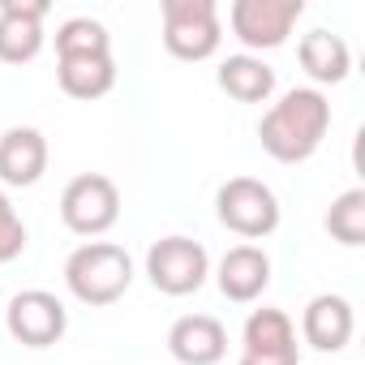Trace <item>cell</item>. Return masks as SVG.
<instances>
[{
	"label": "cell",
	"mask_w": 365,
	"mask_h": 365,
	"mask_svg": "<svg viewBox=\"0 0 365 365\" xmlns=\"http://www.w3.org/2000/svg\"><path fill=\"white\" fill-rule=\"evenodd\" d=\"M168 352L180 365H220L228 352V331L211 314H185L168 331Z\"/></svg>",
	"instance_id": "12"
},
{
	"label": "cell",
	"mask_w": 365,
	"mask_h": 365,
	"mask_svg": "<svg viewBox=\"0 0 365 365\" xmlns=\"http://www.w3.org/2000/svg\"><path fill=\"white\" fill-rule=\"evenodd\" d=\"M22 250H26V224H22V215L14 211L9 194L0 190V262H14Z\"/></svg>",
	"instance_id": "20"
},
{
	"label": "cell",
	"mask_w": 365,
	"mask_h": 365,
	"mask_svg": "<svg viewBox=\"0 0 365 365\" xmlns=\"http://www.w3.org/2000/svg\"><path fill=\"white\" fill-rule=\"evenodd\" d=\"M301 14H305V0H237L228 9V26L254 56V52L279 48L301 22Z\"/></svg>",
	"instance_id": "7"
},
{
	"label": "cell",
	"mask_w": 365,
	"mask_h": 365,
	"mask_svg": "<svg viewBox=\"0 0 365 365\" xmlns=\"http://www.w3.org/2000/svg\"><path fill=\"white\" fill-rule=\"evenodd\" d=\"M146 275L163 297H190L207 284L211 258L190 237H163L146 250Z\"/></svg>",
	"instance_id": "6"
},
{
	"label": "cell",
	"mask_w": 365,
	"mask_h": 365,
	"mask_svg": "<svg viewBox=\"0 0 365 365\" xmlns=\"http://www.w3.org/2000/svg\"><path fill=\"white\" fill-rule=\"evenodd\" d=\"M112 52V35L95 18H69L56 26V56H95Z\"/></svg>",
	"instance_id": "18"
},
{
	"label": "cell",
	"mask_w": 365,
	"mask_h": 365,
	"mask_svg": "<svg viewBox=\"0 0 365 365\" xmlns=\"http://www.w3.org/2000/svg\"><path fill=\"white\" fill-rule=\"evenodd\" d=\"M48 0H0V61L26 65L43 52Z\"/></svg>",
	"instance_id": "10"
},
{
	"label": "cell",
	"mask_w": 365,
	"mask_h": 365,
	"mask_svg": "<svg viewBox=\"0 0 365 365\" xmlns=\"http://www.w3.org/2000/svg\"><path fill=\"white\" fill-rule=\"evenodd\" d=\"M331 129V99L318 86H292L258 120V142L279 163H305Z\"/></svg>",
	"instance_id": "1"
},
{
	"label": "cell",
	"mask_w": 365,
	"mask_h": 365,
	"mask_svg": "<svg viewBox=\"0 0 365 365\" xmlns=\"http://www.w3.org/2000/svg\"><path fill=\"white\" fill-rule=\"evenodd\" d=\"M215 215L228 232L245 241H262L279 228V198L258 176H232L215 194Z\"/></svg>",
	"instance_id": "3"
},
{
	"label": "cell",
	"mask_w": 365,
	"mask_h": 365,
	"mask_svg": "<svg viewBox=\"0 0 365 365\" xmlns=\"http://www.w3.org/2000/svg\"><path fill=\"white\" fill-rule=\"evenodd\" d=\"M56 82L69 99H99L116 86V65L112 52H95V56H61L56 61Z\"/></svg>",
	"instance_id": "17"
},
{
	"label": "cell",
	"mask_w": 365,
	"mask_h": 365,
	"mask_svg": "<svg viewBox=\"0 0 365 365\" xmlns=\"http://www.w3.org/2000/svg\"><path fill=\"white\" fill-rule=\"evenodd\" d=\"M215 279H220V292L228 301L250 305V301H258L271 288V258L258 245H232L220 258V275Z\"/></svg>",
	"instance_id": "13"
},
{
	"label": "cell",
	"mask_w": 365,
	"mask_h": 365,
	"mask_svg": "<svg viewBox=\"0 0 365 365\" xmlns=\"http://www.w3.org/2000/svg\"><path fill=\"white\" fill-rule=\"evenodd\" d=\"M237 365H301L297 327L284 309H254L241 331V361Z\"/></svg>",
	"instance_id": "9"
},
{
	"label": "cell",
	"mask_w": 365,
	"mask_h": 365,
	"mask_svg": "<svg viewBox=\"0 0 365 365\" xmlns=\"http://www.w3.org/2000/svg\"><path fill=\"white\" fill-rule=\"evenodd\" d=\"M220 91L232 95L237 103H267L275 95V69L262 61V56H250V52H237L220 65L215 73Z\"/></svg>",
	"instance_id": "16"
},
{
	"label": "cell",
	"mask_w": 365,
	"mask_h": 365,
	"mask_svg": "<svg viewBox=\"0 0 365 365\" xmlns=\"http://www.w3.org/2000/svg\"><path fill=\"white\" fill-rule=\"evenodd\" d=\"M352 327H356L352 305H348V297H339V292L314 297V301L305 305V314H301V335H305V344L318 348V352H339V348H348Z\"/></svg>",
	"instance_id": "14"
},
{
	"label": "cell",
	"mask_w": 365,
	"mask_h": 365,
	"mask_svg": "<svg viewBox=\"0 0 365 365\" xmlns=\"http://www.w3.org/2000/svg\"><path fill=\"white\" fill-rule=\"evenodd\" d=\"M5 327H9V335H14L18 344H26V348H52V344L65 335L69 314H65V301L52 297L48 288H26V292H18V297L9 301Z\"/></svg>",
	"instance_id": "8"
},
{
	"label": "cell",
	"mask_w": 365,
	"mask_h": 365,
	"mask_svg": "<svg viewBox=\"0 0 365 365\" xmlns=\"http://www.w3.org/2000/svg\"><path fill=\"white\" fill-rule=\"evenodd\" d=\"M133 284V258L125 254V245L112 241H86L65 258V288L82 301V305H112L129 292Z\"/></svg>",
	"instance_id": "2"
},
{
	"label": "cell",
	"mask_w": 365,
	"mask_h": 365,
	"mask_svg": "<svg viewBox=\"0 0 365 365\" xmlns=\"http://www.w3.org/2000/svg\"><path fill=\"white\" fill-rule=\"evenodd\" d=\"M61 220L78 237H103L120 220V190L103 172H82L73 176L61 194Z\"/></svg>",
	"instance_id": "5"
},
{
	"label": "cell",
	"mask_w": 365,
	"mask_h": 365,
	"mask_svg": "<svg viewBox=\"0 0 365 365\" xmlns=\"http://www.w3.org/2000/svg\"><path fill=\"white\" fill-rule=\"evenodd\" d=\"M224 26L215 0H163V48L176 61H211Z\"/></svg>",
	"instance_id": "4"
},
{
	"label": "cell",
	"mask_w": 365,
	"mask_h": 365,
	"mask_svg": "<svg viewBox=\"0 0 365 365\" xmlns=\"http://www.w3.org/2000/svg\"><path fill=\"white\" fill-rule=\"evenodd\" d=\"M297 61H301V69H305L314 82H322V86L344 82L348 69H352V52H348V43H344L335 31H322V26L309 31V35H301Z\"/></svg>",
	"instance_id": "15"
},
{
	"label": "cell",
	"mask_w": 365,
	"mask_h": 365,
	"mask_svg": "<svg viewBox=\"0 0 365 365\" xmlns=\"http://www.w3.org/2000/svg\"><path fill=\"white\" fill-rule=\"evenodd\" d=\"M48 172V138L31 125H14L0 133V180L14 190L39 185V176Z\"/></svg>",
	"instance_id": "11"
},
{
	"label": "cell",
	"mask_w": 365,
	"mask_h": 365,
	"mask_svg": "<svg viewBox=\"0 0 365 365\" xmlns=\"http://www.w3.org/2000/svg\"><path fill=\"white\" fill-rule=\"evenodd\" d=\"M327 232L339 245H365V190H344L327 211Z\"/></svg>",
	"instance_id": "19"
}]
</instances>
